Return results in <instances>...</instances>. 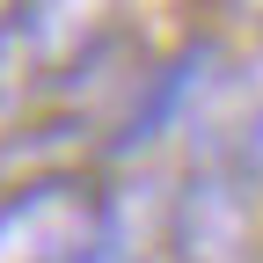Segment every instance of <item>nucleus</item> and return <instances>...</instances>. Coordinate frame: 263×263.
<instances>
[{"instance_id": "obj_2", "label": "nucleus", "mask_w": 263, "mask_h": 263, "mask_svg": "<svg viewBox=\"0 0 263 263\" xmlns=\"http://www.w3.org/2000/svg\"><path fill=\"white\" fill-rule=\"evenodd\" d=\"M0 263H103V183L29 168L0 190Z\"/></svg>"}, {"instance_id": "obj_6", "label": "nucleus", "mask_w": 263, "mask_h": 263, "mask_svg": "<svg viewBox=\"0 0 263 263\" xmlns=\"http://www.w3.org/2000/svg\"><path fill=\"white\" fill-rule=\"evenodd\" d=\"M8 15H15V0H0V44H8Z\"/></svg>"}, {"instance_id": "obj_1", "label": "nucleus", "mask_w": 263, "mask_h": 263, "mask_svg": "<svg viewBox=\"0 0 263 263\" xmlns=\"http://www.w3.org/2000/svg\"><path fill=\"white\" fill-rule=\"evenodd\" d=\"M161 263H263V190L234 168V154H190L168 183Z\"/></svg>"}, {"instance_id": "obj_5", "label": "nucleus", "mask_w": 263, "mask_h": 263, "mask_svg": "<svg viewBox=\"0 0 263 263\" xmlns=\"http://www.w3.org/2000/svg\"><path fill=\"white\" fill-rule=\"evenodd\" d=\"M227 8H234L241 22H263V0H227Z\"/></svg>"}, {"instance_id": "obj_3", "label": "nucleus", "mask_w": 263, "mask_h": 263, "mask_svg": "<svg viewBox=\"0 0 263 263\" xmlns=\"http://www.w3.org/2000/svg\"><path fill=\"white\" fill-rule=\"evenodd\" d=\"M227 88V44L219 37H190L168 59H154L139 73V95L110 132V161H146L161 139H190L205 124V103Z\"/></svg>"}, {"instance_id": "obj_4", "label": "nucleus", "mask_w": 263, "mask_h": 263, "mask_svg": "<svg viewBox=\"0 0 263 263\" xmlns=\"http://www.w3.org/2000/svg\"><path fill=\"white\" fill-rule=\"evenodd\" d=\"M124 0H15L8 15V66L22 88H66L95 73L117 44Z\"/></svg>"}]
</instances>
